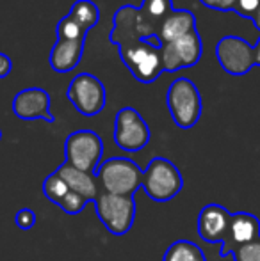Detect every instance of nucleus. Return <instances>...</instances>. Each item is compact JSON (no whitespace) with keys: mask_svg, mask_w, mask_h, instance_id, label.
<instances>
[{"mask_svg":"<svg viewBox=\"0 0 260 261\" xmlns=\"http://www.w3.org/2000/svg\"><path fill=\"white\" fill-rule=\"evenodd\" d=\"M94 212L105 226V229L114 237H123L132 229L135 220L134 196H116L100 190L93 201Z\"/></svg>","mask_w":260,"mask_h":261,"instance_id":"39448f33","label":"nucleus"},{"mask_svg":"<svg viewBox=\"0 0 260 261\" xmlns=\"http://www.w3.org/2000/svg\"><path fill=\"white\" fill-rule=\"evenodd\" d=\"M182 189H184V178L177 165L168 158H152L148 167L143 171V190L150 199L164 203L177 197Z\"/></svg>","mask_w":260,"mask_h":261,"instance_id":"7ed1b4c3","label":"nucleus"},{"mask_svg":"<svg viewBox=\"0 0 260 261\" xmlns=\"http://www.w3.org/2000/svg\"><path fill=\"white\" fill-rule=\"evenodd\" d=\"M166 105L175 124L182 130H189L200 121L203 103L201 94L193 80L180 76L170 86L166 94Z\"/></svg>","mask_w":260,"mask_h":261,"instance_id":"20e7f679","label":"nucleus"},{"mask_svg":"<svg viewBox=\"0 0 260 261\" xmlns=\"http://www.w3.org/2000/svg\"><path fill=\"white\" fill-rule=\"evenodd\" d=\"M11 69H13V61H11V57L0 52V79H6L11 73Z\"/></svg>","mask_w":260,"mask_h":261,"instance_id":"bb28decb","label":"nucleus"},{"mask_svg":"<svg viewBox=\"0 0 260 261\" xmlns=\"http://www.w3.org/2000/svg\"><path fill=\"white\" fill-rule=\"evenodd\" d=\"M68 192H69L68 185L63 181V178H61L57 172H52V174L43 181V194H45L46 199L52 201L54 204H59L61 199H63Z\"/></svg>","mask_w":260,"mask_h":261,"instance_id":"412c9836","label":"nucleus"},{"mask_svg":"<svg viewBox=\"0 0 260 261\" xmlns=\"http://www.w3.org/2000/svg\"><path fill=\"white\" fill-rule=\"evenodd\" d=\"M57 174L63 178V181L68 185L69 190L77 192L79 196H82L84 199L94 201L100 194L98 190V178L94 174H89V172H84V171H79V169L72 167L64 162L63 165H59L57 169Z\"/></svg>","mask_w":260,"mask_h":261,"instance_id":"dca6fc26","label":"nucleus"},{"mask_svg":"<svg viewBox=\"0 0 260 261\" xmlns=\"http://www.w3.org/2000/svg\"><path fill=\"white\" fill-rule=\"evenodd\" d=\"M14 222H16V226L20 227V229H32L36 224V213L32 212L31 208H21L20 212L16 213V217H14Z\"/></svg>","mask_w":260,"mask_h":261,"instance_id":"393cba45","label":"nucleus"},{"mask_svg":"<svg viewBox=\"0 0 260 261\" xmlns=\"http://www.w3.org/2000/svg\"><path fill=\"white\" fill-rule=\"evenodd\" d=\"M56 34H57V39H61V41H72V39H86L87 32L84 31L82 25H80L75 18L66 14V16H63L59 20V23H57Z\"/></svg>","mask_w":260,"mask_h":261,"instance_id":"aec40b11","label":"nucleus"},{"mask_svg":"<svg viewBox=\"0 0 260 261\" xmlns=\"http://www.w3.org/2000/svg\"><path fill=\"white\" fill-rule=\"evenodd\" d=\"M94 176L104 192L116 196H134L143 187V171L130 158L116 156L104 160Z\"/></svg>","mask_w":260,"mask_h":261,"instance_id":"f03ea898","label":"nucleus"},{"mask_svg":"<svg viewBox=\"0 0 260 261\" xmlns=\"http://www.w3.org/2000/svg\"><path fill=\"white\" fill-rule=\"evenodd\" d=\"M13 112L18 119L23 121L41 119L54 123L56 119L50 112V94L41 87H27L20 91L13 100Z\"/></svg>","mask_w":260,"mask_h":261,"instance_id":"f8f14e48","label":"nucleus"},{"mask_svg":"<svg viewBox=\"0 0 260 261\" xmlns=\"http://www.w3.org/2000/svg\"><path fill=\"white\" fill-rule=\"evenodd\" d=\"M87 203H89L87 199H84L82 196H79L77 192L69 190L63 199H61V203L57 204V206L63 210L64 213H68V215H77V213H80L84 208H86Z\"/></svg>","mask_w":260,"mask_h":261,"instance_id":"4be33fe9","label":"nucleus"},{"mask_svg":"<svg viewBox=\"0 0 260 261\" xmlns=\"http://www.w3.org/2000/svg\"><path fill=\"white\" fill-rule=\"evenodd\" d=\"M203 54V45L198 29L185 34L184 38L171 43H162V62L164 71H180L198 64Z\"/></svg>","mask_w":260,"mask_h":261,"instance_id":"9d476101","label":"nucleus"},{"mask_svg":"<svg viewBox=\"0 0 260 261\" xmlns=\"http://www.w3.org/2000/svg\"><path fill=\"white\" fill-rule=\"evenodd\" d=\"M260 11V0H235L233 4V13H237L239 16L253 20Z\"/></svg>","mask_w":260,"mask_h":261,"instance_id":"b1692460","label":"nucleus"},{"mask_svg":"<svg viewBox=\"0 0 260 261\" xmlns=\"http://www.w3.org/2000/svg\"><path fill=\"white\" fill-rule=\"evenodd\" d=\"M196 29V16L187 9H175L173 13L168 16V20L162 23L159 34V41L162 43H171L175 39L184 38L185 34L193 32Z\"/></svg>","mask_w":260,"mask_h":261,"instance_id":"f3484780","label":"nucleus"},{"mask_svg":"<svg viewBox=\"0 0 260 261\" xmlns=\"http://www.w3.org/2000/svg\"><path fill=\"white\" fill-rule=\"evenodd\" d=\"M114 142L127 153L141 151L150 142V126L146 124L145 117L132 107H123L116 114Z\"/></svg>","mask_w":260,"mask_h":261,"instance_id":"6e6552de","label":"nucleus"},{"mask_svg":"<svg viewBox=\"0 0 260 261\" xmlns=\"http://www.w3.org/2000/svg\"><path fill=\"white\" fill-rule=\"evenodd\" d=\"M104 141L93 130H77L69 134L64 141L66 164L79 171L94 174L102 164Z\"/></svg>","mask_w":260,"mask_h":261,"instance_id":"423d86ee","label":"nucleus"},{"mask_svg":"<svg viewBox=\"0 0 260 261\" xmlns=\"http://www.w3.org/2000/svg\"><path fill=\"white\" fill-rule=\"evenodd\" d=\"M135 6H122L114 14V27L109 41L120 48V57L135 80L152 84L164 73L162 45L143 39L135 25Z\"/></svg>","mask_w":260,"mask_h":261,"instance_id":"f257e3e1","label":"nucleus"},{"mask_svg":"<svg viewBox=\"0 0 260 261\" xmlns=\"http://www.w3.org/2000/svg\"><path fill=\"white\" fill-rule=\"evenodd\" d=\"M69 16L75 18L86 32H89L100 21V9L91 0H77L69 9Z\"/></svg>","mask_w":260,"mask_h":261,"instance_id":"6ab92c4d","label":"nucleus"},{"mask_svg":"<svg viewBox=\"0 0 260 261\" xmlns=\"http://www.w3.org/2000/svg\"><path fill=\"white\" fill-rule=\"evenodd\" d=\"M205 7L214 11H221V13H228V11H233V4L235 0H200Z\"/></svg>","mask_w":260,"mask_h":261,"instance_id":"a878e982","label":"nucleus"},{"mask_svg":"<svg viewBox=\"0 0 260 261\" xmlns=\"http://www.w3.org/2000/svg\"><path fill=\"white\" fill-rule=\"evenodd\" d=\"M232 213L221 204H207L198 215V234L208 244H225L228 238Z\"/></svg>","mask_w":260,"mask_h":261,"instance_id":"ddd939ff","label":"nucleus"},{"mask_svg":"<svg viewBox=\"0 0 260 261\" xmlns=\"http://www.w3.org/2000/svg\"><path fill=\"white\" fill-rule=\"evenodd\" d=\"M216 57L228 75L243 76L255 66V46L239 36H225L216 45Z\"/></svg>","mask_w":260,"mask_h":261,"instance_id":"1a4fd4ad","label":"nucleus"},{"mask_svg":"<svg viewBox=\"0 0 260 261\" xmlns=\"http://www.w3.org/2000/svg\"><path fill=\"white\" fill-rule=\"evenodd\" d=\"M162 261H207V258L195 242L177 240L166 249Z\"/></svg>","mask_w":260,"mask_h":261,"instance_id":"a211bd4d","label":"nucleus"},{"mask_svg":"<svg viewBox=\"0 0 260 261\" xmlns=\"http://www.w3.org/2000/svg\"><path fill=\"white\" fill-rule=\"evenodd\" d=\"M173 11V0H143L141 7H137V14H135L139 36L148 41H159L162 23Z\"/></svg>","mask_w":260,"mask_h":261,"instance_id":"9b49d317","label":"nucleus"},{"mask_svg":"<svg viewBox=\"0 0 260 261\" xmlns=\"http://www.w3.org/2000/svg\"><path fill=\"white\" fill-rule=\"evenodd\" d=\"M260 238V220L253 213L237 212L232 213V222L226 242L221 245V256L232 254V251L239 245H246Z\"/></svg>","mask_w":260,"mask_h":261,"instance_id":"4468645a","label":"nucleus"},{"mask_svg":"<svg viewBox=\"0 0 260 261\" xmlns=\"http://www.w3.org/2000/svg\"><path fill=\"white\" fill-rule=\"evenodd\" d=\"M235 261H260V238L251 244L239 245L232 251Z\"/></svg>","mask_w":260,"mask_h":261,"instance_id":"5701e85b","label":"nucleus"},{"mask_svg":"<svg viewBox=\"0 0 260 261\" xmlns=\"http://www.w3.org/2000/svg\"><path fill=\"white\" fill-rule=\"evenodd\" d=\"M255 64L260 66V38H258L257 45H255Z\"/></svg>","mask_w":260,"mask_h":261,"instance_id":"cd10ccee","label":"nucleus"},{"mask_svg":"<svg viewBox=\"0 0 260 261\" xmlns=\"http://www.w3.org/2000/svg\"><path fill=\"white\" fill-rule=\"evenodd\" d=\"M0 139H2V130H0Z\"/></svg>","mask_w":260,"mask_h":261,"instance_id":"c85d7f7f","label":"nucleus"},{"mask_svg":"<svg viewBox=\"0 0 260 261\" xmlns=\"http://www.w3.org/2000/svg\"><path fill=\"white\" fill-rule=\"evenodd\" d=\"M84 46H86V39H72V41L57 39L50 50V68L57 73L73 71L82 61Z\"/></svg>","mask_w":260,"mask_h":261,"instance_id":"2eb2a0df","label":"nucleus"},{"mask_svg":"<svg viewBox=\"0 0 260 261\" xmlns=\"http://www.w3.org/2000/svg\"><path fill=\"white\" fill-rule=\"evenodd\" d=\"M66 98L75 107L77 112L86 117L98 116L107 103L105 86L98 76L91 73H79L77 76H73L66 91Z\"/></svg>","mask_w":260,"mask_h":261,"instance_id":"0eeeda50","label":"nucleus"}]
</instances>
